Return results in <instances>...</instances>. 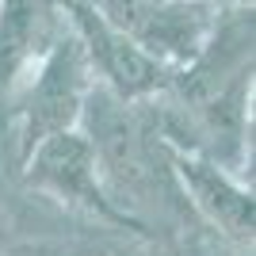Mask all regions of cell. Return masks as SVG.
I'll return each instance as SVG.
<instances>
[{
  "mask_svg": "<svg viewBox=\"0 0 256 256\" xmlns=\"http://www.w3.org/2000/svg\"><path fill=\"white\" fill-rule=\"evenodd\" d=\"M168 164L206 222L218 226L234 241H252V195L241 184L230 180L226 168H218V164L195 157L188 150H172Z\"/></svg>",
  "mask_w": 256,
  "mask_h": 256,
  "instance_id": "2",
  "label": "cell"
},
{
  "mask_svg": "<svg viewBox=\"0 0 256 256\" xmlns=\"http://www.w3.org/2000/svg\"><path fill=\"white\" fill-rule=\"evenodd\" d=\"M76 23H80L88 46L96 54V62L104 65V73L115 80V88L122 96H146L160 84V65L126 31L111 27L100 12L84 8V4H76Z\"/></svg>",
  "mask_w": 256,
  "mask_h": 256,
  "instance_id": "4",
  "label": "cell"
},
{
  "mask_svg": "<svg viewBox=\"0 0 256 256\" xmlns=\"http://www.w3.org/2000/svg\"><path fill=\"white\" fill-rule=\"evenodd\" d=\"M27 168H31L27 176H31L34 188L62 195L69 203L92 206V210L107 214V218L126 222V214H118L115 199L104 192V176H100V168H96V153H92V146H88L84 134L62 130V134L38 142L31 150Z\"/></svg>",
  "mask_w": 256,
  "mask_h": 256,
  "instance_id": "1",
  "label": "cell"
},
{
  "mask_svg": "<svg viewBox=\"0 0 256 256\" xmlns=\"http://www.w3.org/2000/svg\"><path fill=\"white\" fill-rule=\"evenodd\" d=\"M80 104H84V80H80L76 50L58 46L50 54V62L42 65V76H38V84L31 92V104H27V130H23L27 153L38 142L73 126V118L80 115Z\"/></svg>",
  "mask_w": 256,
  "mask_h": 256,
  "instance_id": "3",
  "label": "cell"
},
{
  "mask_svg": "<svg viewBox=\"0 0 256 256\" xmlns=\"http://www.w3.org/2000/svg\"><path fill=\"white\" fill-rule=\"evenodd\" d=\"M27 0H8L4 4V20H0V80H8L12 69L20 65L23 50H27Z\"/></svg>",
  "mask_w": 256,
  "mask_h": 256,
  "instance_id": "5",
  "label": "cell"
}]
</instances>
